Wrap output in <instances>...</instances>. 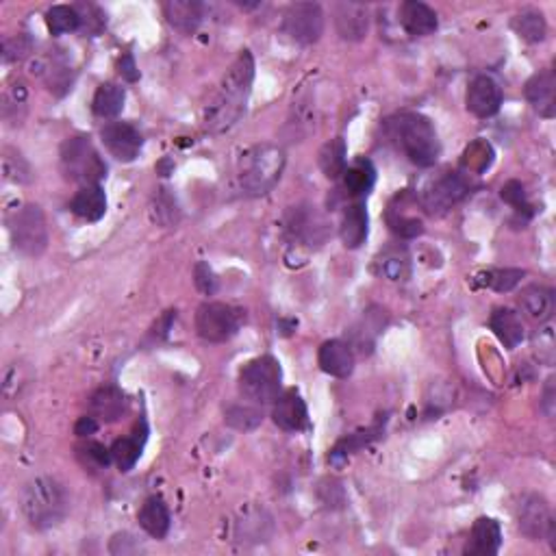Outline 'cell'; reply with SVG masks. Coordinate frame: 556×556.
<instances>
[{
    "instance_id": "28",
    "label": "cell",
    "mask_w": 556,
    "mask_h": 556,
    "mask_svg": "<svg viewBox=\"0 0 556 556\" xmlns=\"http://www.w3.org/2000/svg\"><path fill=\"white\" fill-rule=\"evenodd\" d=\"M138 520H139L141 529L155 539L166 537L170 532V524H172L170 510L161 498H149V500L141 504Z\"/></svg>"
},
{
    "instance_id": "21",
    "label": "cell",
    "mask_w": 556,
    "mask_h": 556,
    "mask_svg": "<svg viewBox=\"0 0 556 556\" xmlns=\"http://www.w3.org/2000/svg\"><path fill=\"white\" fill-rule=\"evenodd\" d=\"M400 25L408 36L424 37L437 31L439 20H437V14L428 5L419 3V0H407L400 7Z\"/></svg>"
},
{
    "instance_id": "25",
    "label": "cell",
    "mask_w": 556,
    "mask_h": 556,
    "mask_svg": "<svg viewBox=\"0 0 556 556\" xmlns=\"http://www.w3.org/2000/svg\"><path fill=\"white\" fill-rule=\"evenodd\" d=\"M89 411L102 422H118L127 413V396L118 387H102L89 398Z\"/></svg>"
},
{
    "instance_id": "36",
    "label": "cell",
    "mask_w": 556,
    "mask_h": 556,
    "mask_svg": "<svg viewBox=\"0 0 556 556\" xmlns=\"http://www.w3.org/2000/svg\"><path fill=\"white\" fill-rule=\"evenodd\" d=\"M513 28L521 39H526L530 44L541 42L548 31L546 20H543V15L539 11H521L520 15L513 18Z\"/></svg>"
},
{
    "instance_id": "41",
    "label": "cell",
    "mask_w": 556,
    "mask_h": 556,
    "mask_svg": "<svg viewBox=\"0 0 556 556\" xmlns=\"http://www.w3.org/2000/svg\"><path fill=\"white\" fill-rule=\"evenodd\" d=\"M524 278V270H496L489 272L485 278V285L496 289V292H513Z\"/></svg>"
},
{
    "instance_id": "27",
    "label": "cell",
    "mask_w": 556,
    "mask_h": 556,
    "mask_svg": "<svg viewBox=\"0 0 556 556\" xmlns=\"http://www.w3.org/2000/svg\"><path fill=\"white\" fill-rule=\"evenodd\" d=\"M489 326L491 331L496 333V337L500 339L504 348L513 350L524 342V326H521L520 315L510 309H496L489 317Z\"/></svg>"
},
{
    "instance_id": "5",
    "label": "cell",
    "mask_w": 556,
    "mask_h": 556,
    "mask_svg": "<svg viewBox=\"0 0 556 556\" xmlns=\"http://www.w3.org/2000/svg\"><path fill=\"white\" fill-rule=\"evenodd\" d=\"M61 172L72 183L85 185H100V180L107 177V166L94 149L89 138L77 135L67 138L61 146Z\"/></svg>"
},
{
    "instance_id": "20",
    "label": "cell",
    "mask_w": 556,
    "mask_h": 556,
    "mask_svg": "<svg viewBox=\"0 0 556 556\" xmlns=\"http://www.w3.org/2000/svg\"><path fill=\"white\" fill-rule=\"evenodd\" d=\"M320 367L335 378H348L355 370V355L345 342L331 339V342L322 344L320 353H317Z\"/></svg>"
},
{
    "instance_id": "18",
    "label": "cell",
    "mask_w": 556,
    "mask_h": 556,
    "mask_svg": "<svg viewBox=\"0 0 556 556\" xmlns=\"http://www.w3.org/2000/svg\"><path fill=\"white\" fill-rule=\"evenodd\" d=\"M272 417H274L278 428L289 430V433H298L309 424L306 405L296 389H289L278 396L274 400V408H272Z\"/></svg>"
},
{
    "instance_id": "2",
    "label": "cell",
    "mask_w": 556,
    "mask_h": 556,
    "mask_svg": "<svg viewBox=\"0 0 556 556\" xmlns=\"http://www.w3.org/2000/svg\"><path fill=\"white\" fill-rule=\"evenodd\" d=\"M20 504L26 521L36 530L55 529L66 520L67 509H70L66 489L59 480L50 479V476H37V479L28 480L22 489Z\"/></svg>"
},
{
    "instance_id": "33",
    "label": "cell",
    "mask_w": 556,
    "mask_h": 556,
    "mask_svg": "<svg viewBox=\"0 0 556 556\" xmlns=\"http://www.w3.org/2000/svg\"><path fill=\"white\" fill-rule=\"evenodd\" d=\"M150 215L152 222H157L159 226H166V229H172L180 222V209L177 198H174L166 187L157 190V194L152 196L150 202Z\"/></svg>"
},
{
    "instance_id": "9",
    "label": "cell",
    "mask_w": 556,
    "mask_h": 556,
    "mask_svg": "<svg viewBox=\"0 0 556 556\" xmlns=\"http://www.w3.org/2000/svg\"><path fill=\"white\" fill-rule=\"evenodd\" d=\"M283 33L292 42L311 46L324 33V11L317 3H296L283 15Z\"/></svg>"
},
{
    "instance_id": "15",
    "label": "cell",
    "mask_w": 556,
    "mask_h": 556,
    "mask_svg": "<svg viewBox=\"0 0 556 556\" xmlns=\"http://www.w3.org/2000/svg\"><path fill=\"white\" fill-rule=\"evenodd\" d=\"M335 26L342 39L348 42H359L367 36L370 31V9L363 3H353V0H345V3L335 5Z\"/></svg>"
},
{
    "instance_id": "7",
    "label": "cell",
    "mask_w": 556,
    "mask_h": 556,
    "mask_svg": "<svg viewBox=\"0 0 556 556\" xmlns=\"http://www.w3.org/2000/svg\"><path fill=\"white\" fill-rule=\"evenodd\" d=\"M14 248L26 257H39L48 246V226L37 204H25L9 222Z\"/></svg>"
},
{
    "instance_id": "10",
    "label": "cell",
    "mask_w": 556,
    "mask_h": 556,
    "mask_svg": "<svg viewBox=\"0 0 556 556\" xmlns=\"http://www.w3.org/2000/svg\"><path fill=\"white\" fill-rule=\"evenodd\" d=\"M285 231L298 246L320 248L328 237V222L315 207L298 204L285 213Z\"/></svg>"
},
{
    "instance_id": "39",
    "label": "cell",
    "mask_w": 556,
    "mask_h": 556,
    "mask_svg": "<svg viewBox=\"0 0 556 556\" xmlns=\"http://www.w3.org/2000/svg\"><path fill=\"white\" fill-rule=\"evenodd\" d=\"M3 174L9 183H15V185H26V183H31V179H33L31 166L26 163V159L14 149L3 150Z\"/></svg>"
},
{
    "instance_id": "43",
    "label": "cell",
    "mask_w": 556,
    "mask_h": 556,
    "mask_svg": "<svg viewBox=\"0 0 556 556\" xmlns=\"http://www.w3.org/2000/svg\"><path fill=\"white\" fill-rule=\"evenodd\" d=\"M26 100H28V92L25 88V83H14L7 89V94H5V116L11 118V111H18V116H25L26 109Z\"/></svg>"
},
{
    "instance_id": "13",
    "label": "cell",
    "mask_w": 556,
    "mask_h": 556,
    "mask_svg": "<svg viewBox=\"0 0 556 556\" xmlns=\"http://www.w3.org/2000/svg\"><path fill=\"white\" fill-rule=\"evenodd\" d=\"M100 138L105 149L111 152L118 161H135L144 149V138L130 122H109L100 130Z\"/></svg>"
},
{
    "instance_id": "40",
    "label": "cell",
    "mask_w": 556,
    "mask_h": 556,
    "mask_svg": "<svg viewBox=\"0 0 556 556\" xmlns=\"http://www.w3.org/2000/svg\"><path fill=\"white\" fill-rule=\"evenodd\" d=\"M378 433H380V428L378 427H372V428H367V430H361V433H355V435L345 437V439H342L337 446H335V450L331 452V457H328V461L335 463V465H339V463L344 461L345 457L353 455L355 450H359V448L370 444L372 439H376Z\"/></svg>"
},
{
    "instance_id": "50",
    "label": "cell",
    "mask_w": 556,
    "mask_h": 556,
    "mask_svg": "<svg viewBox=\"0 0 556 556\" xmlns=\"http://www.w3.org/2000/svg\"><path fill=\"white\" fill-rule=\"evenodd\" d=\"M543 411H546L548 417L554 416V408H556V389H554V378L550 376L546 387H543V400H541Z\"/></svg>"
},
{
    "instance_id": "45",
    "label": "cell",
    "mask_w": 556,
    "mask_h": 556,
    "mask_svg": "<svg viewBox=\"0 0 556 556\" xmlns=\"http://www.w3.org/2000/svg\"><path fill=\"white\" fill-rule=\"evenodd\" d=\"M194 283L198 287V292L204 293V296H213L218 292V276L211 270V265L204 263V261H198L194 268Z\"/></svg>"
},
{
    "instance_id": "35",
    "label": "cell",
    "mask_w": 556,
    "mask_h": 556,
    "mask_svg": "<svg viewBox=\"0 0 556 556\" xmlns=\"http://www.w3.org/2000/svg\"><path fill=\"white\" fill-rule=\"evenodd\" d=\"M144 441L146 437H141V439L139 437H122L111 446V458L120 468V472H130L138 465L141 450H144Z\"/></svg>"
},
{
    "instance_id": "37",
    "label": "cell",
    "mask_w": 556,
    "mask_h": 556,
    "mask_svg": "<svg viewBox=\"0 0 556 556\" xmlns=\"http://www.w3.org/2000/svg\"><path fill=\"white\" fill-rule=\"evenodd\" d=\"M46 25L53 36H66V33L77 31L81 26V14H78V9L67 7V5H57V7L48 9Z\"/></svg>"
},
{
    "instance_id": "3",
    "label": "cell",
    "mask_w": 556,
    "mask_h": 556,
    "mask_svg": "<svg viewBox=\"0 0 556 556\" xmlns=\"http://www.w3.org/2000/svg\"><path fill=\"white\" fill-rule=\"evenodd\" d=\"M391 139L408 157V161L419 168L435 166L439 159L441 144L437 130L422 113H400L387 124Z\"/></svg>"
},
{
    "instance_id": "6",
    "label": "cell",
    "mask_w": 556,
    "mask_h": 556,
    "mask_svg": "<svg viewBox=\"0 0 556 556\" xmlns=\"http://www.w3.org/2000/svg\"><path fill=\"white\" fill-rule=\"evenodd\" d=\"M283 372L274 356H257L242 367L240 391L252 405L263 407L281 396Z\"/></svg>"
},
{
    "instance_id": "19",
    "label": "cell",
    "mask_w": 556,
    "mask_h": 556,
    "mask_svg": "<svg viewBox=\"0 0 556 556\" xmlns=\"http://www.w3.org/2000/svg\"><path fill=\"white\" fill-rule=\"evenodd\" d=\"M502 546L500 524L491 518H479L472 526V535L468 539L465 554L469 556H491L498 554Z\"/></svg>"
},
{
    "instance_id": "8",
    "label": "cell",
    "mask_w": 556,
    "mask_h": 556,
    "mask_svg": "<svg viewBox=\"0 0 556 556\" xmlns=\"http://www.w3.org/2000/svg\"><path fill=\"white\" fill-rule=\"evenodd\" d=\"M243 322H246V314L237 306L224 303H204L196 314V331L207 342L222 344L240 333Z\"/></svg>"
},
{
    "instance_id": "29",
    "label": "cell",
    "mask_w": 556,
    "mask_h": 556,
    "mask_svg": "<svg viewBox=\"0 0 556 556\" xmlns=\"http://www.w3.org/2000/svg\"><path fill=\"white\" fill-rule=\"evenodd\" d=\"M339 235L345 248H359L367 240V211L361 202L345 207Z\"/></svg>"
},
{
    "instance_id": "26",
    "label": "cell",
    "mask_w": 556,
    "mask_h": 556,
    "mask_svg": "<svg viewBox=\"0 0 556 556\" xmlns=\"http://www.w3.org/2000/svg\"><path fill=\"white\" fill-rule=\"evenodd\" d=\"M520 306L532 322H548L554 315V292L548 287H526L520 296Z\"/></svg>"
},
{
    "instance_id": "44",
    "label": "cell",
    "mask_w": 556,
    "mask_h": 556,
    "mask_svg": "<svg viewBox=\"0 0 556 556\" xmlns=\"http://www.w3.org/2000/svg\"><path fill=\"white\" fill-rule=\"evenodd\" d=\"M500 196H502V201H504V202L510 204V207L518 209L520 213H521V211L530 213L529 198H526V190H524V185L520 183V180H509V183L502 187Z\"/></svg>"
},
{
    "instance_id": "47",
    "label": "cell",
    "mask_w": 556,
    "mask_h": 556,
    "mask_svg": "<svg viewBox=\"0 0 556 556\" xmlns=\"http://www.w3.org/2000/svg\"><path fill=\"white\" fill-rule=\"evenodd\" d=\"M81 452L88 458L89 465H94V468H107L113 458H111V450H107L105 446L100 444H88L85 448H81Z\"/></svg>"
},
{
    "instance_id": "34",
    "label": "cell",
    "mask_w": 556,
    "mask_h": 556,
    "mask_svg": "<svg viewBox=\"0 0 556 556\" xmlns=\"http://www.w3.org/2000/svg\"><path fill=\"white\" fill-rule=\"evenodd\" d=\"M317 122V113H315V102L311 98H300L298 102H293L292 113H289L287 127L293 129L292 138H306L311 130L315 129Z\"/></svg>"
},
{
    "instance_id": "51",
    "label": "cell",
    "mask_w": 556,
    "mask_h": 556,
    "mask_svg": "<svg viewBox=\"0 0 556 556\" xmlns=\"http://www.w3.org/2000/svg\"><path fill=\"white\" fill-rule=\"evenodd\" d=\"M120 75L130 83L138 81V78H139V70H138V66H135V59L130 53H127L120 59Z\"/></svg>"
},
{
    "instance_id": "46",
    "label": "cell",
    "mask_w": 556,
    "mask_h": 556,
    "mask_svg": "<svg viewBox=\"0 0 556 556\" xmlns=\"http://www.w3.org/2000/svg\"><path fill=\"white\" fill-rule=\"evenodd\" d=\"M31 39L26 36H18V37H11L5 42L3 46V59L5 61H18L25 59V57L31 53Z\"/></svg>"
},
{
    "instance_id": "30",
    "label": "cell",
    "mask_w": 556,
    "mask_h": 556,
    "mask_svg": "<svg viewBox=\"0 0 556 556\" xmlns=\"http://www.w3.org/2000/svg\"><path fill=\"white\" fill-rule=\"evenodd\" d=\"M124 100H127V92L122 85L102 83L94 94L92 109L98 118H116L124 109Z\"/></svg>"
},
{
    "instance_id": "12",
    "label": "cell",
    "mask_w": 556,
    "mask_h": 556,
    "mask_svg": "<svg viewBox=\"0 0 556 556\" xmlns=\"http://www.w3.org/2000/svg\"><path fill=\"white\" fill-rule=\"evenodd\" d=\"M469 194V183L463 174L444 172L424 187L422 204L430 213H446Z\"/></svg>"
},
{
    "instance_id": "32",
    "label": "cell",
    "mask_w": 556,
    "mask_h": 556,
    "mask_svg": "<svg viewBox=\"0 0 556 556\" xmlns=\"http://www.w3.org/2000/svg\"><path fill=\"white\" fill-rule=\"evenodd\" d=\"M348 150H345V141L342 138H335L328 144L322 146L320 150V168L326 179L344 177L345 168H348Z\"/></svg>"
},
{
    "instance_id": "16",
    "label": "cell",
    "mask_w": 556,
    "mask_h": 556,
    "mask_svg": "<svg viewBox=\"0 0 556 556\" xmlns=\"http://www.w3.org/2000/svg\"><path fill=\"white\" fill-rule=\"evenodd\" d=\"M465 105L476 118H491L500 111L502 89L491 77H476L468 88Z\"/></svg>"
},
{
    "instance_id": "24",
    "label": "cell",
    "mask_w": 556,
    "mask_h": 556,
    "mask_svg": "<svg viewBox=\"0 0 556 556\" xmlns=\"http://www.w3.org/2000/svg\"><path fill=\"white\" fill-rule=\"evenodd\" d=\"M163 14H166L170 26L185 33V36H191L201 26L204 7L196 0H170L163 5Z\"/></svg>"
},
{
    "instance_id": "48",
    "label": "cell",
    "mask_w": 556,
    "mask_h": 556,
    "mask_svg": "<svg viewBox=\"0 0 556 556\" xmlns=\"http://www.w3.org/2000/svg\"><path fill=\"white\" fill-rule=\"evenodd\" d=\"M380 274L387 276L389 281H400L407 274V261L400 257H387L380 261Z\"/></svg>"
},
{
    "instance_id": "42",
    "label": "cell",
    "mask_w": 556,
    "mask_h": 556,
    "mask_svg": "<svg viewBox=\"0 0 556 556\" xmlns=\"http://www.w3.org/2000/svg\"><path fill=\"white\" fill-rule=\"evenodd\" d=\"M389 226L391 231L398 232V235L405 237V240H413V237H419L424 232L422 220L407 218V215H400L396 209H391L389 211Z\"/></svg>"
},
{
    "instance_id": "31",
    "label": "cell",
    "mask_w": 556,
    "mask_h": 556,
    "mask_svg": "<svg viewBox=\"0 0 556 556\" xmlns=\"http://www.w3.org/2000/svg\"><path fill=\"white\" fill-rule=\"evenodd\" d=\"M374 183H376V170L367 159H359L353 166L345 168L344 187L350 196H367Z\"/></svg>"
},
{
    "instance_id": "52",
    "label": "cell",
    "mask_w": 556,
    "mask_h": 556,
    "mask_svg": "<svg viewBox=\"0 0 556 556\" xmlns=\"http://www.w3.org/2000/svg\"><path fill=\"white\" fill-rule=\"evenodd\" d=\"M96 430H98V422H96V417L94 416H85V417H81L77 422V427H75V433L78 435V437H89V435H94Z\"/></svg>"
},
{
    "instance_id": "11",
    "label": "cell",
    "mask_w": 556,
    "mask_h": 556,
    "mask_svg": "<svg viewBox=\"0 0 556 556\" xmlns=\"http://www.w3.org/2000/svg\"><path fill=\"white\" fill-rule=\"evenodd\" d=\"M518 526L521 535L532 539V541L548 539V541L552 543V548H556V520L552 515V509H550V504L543 496L530 493V496L521 498L518 507Z\"/></svg>"
},
{
    "instance_id": "17",
    "label": "cell",
    "mask_w": 556,
    "mask_h": 556,
    "mask_svg": "<svg viewBox=\"0 0 556 556\" xmlns=\"http://www.w3.org/2000/svg\"><path fill=\"white\" fill-rule=\"evenodd\" d=\"M274 532V520L265 509L246 507L240 510V518L235 520V539L240 543H261L268 541Z\"/></svg>"
},
{
    "instance_id": "38",
    "label": "cell",
    "mask_w": 556,
    "mask_h": 556,
    "mask_svg": "<svg viewBox=\"0 0 556 556\" xmlns=\"http://www.w3.org/2000/svg\"><path fill=\"white\" fill-rule=\"evenodd\" d=\"M224 422L235 430H254L263 422V411L257 405H232L226 408Z\"/></svg>"
},
{
    "instance_id": "22",
    "label": "cell",
    "mask_w": 556,
    "mask_h": 556,
    "mask_svg": "<svg viewBox=\"0 0 556 556\" xmlns=\"http://www.w3.org/2000/svg\"><path fill=\"white\" fill-rule=\"evenodd\" d=\"M554 92H556V81H554V75L550 70L539 72V75L532 77L530 81L526 83V89H524L526 98H529L530 105L539 111V116H543V118H554V111H556Z\"/></svg>"
},
{
    "instance_id": "14",
    "label": "cell",
    "mask_w": 556,
    "mask_h": 556,
    "mask_svg": "<svg viewBox=\"0 0 556 556\" xmlns=\"http://www.w3.org/2000/svg\"><path fill=\"white\" fill-rule=\"evenodd\" d=\"M31 75L46 81L48 89L57 96L70 92L75 83V70L66 61V57L59 50H53L50 55H39L31 61Z\"/></svg>"
},
{
    "instance_id": "4",
    "label": "cell",
    "mask_w": 556,
    "mask_h": 556,
    "mask_svg": "<svg viewBox=\"0 0 556 556\" xmlns=\"http://www.w3.org/2000/svg\"><path fill=\"white\" fill-rule=\"evenodd\" d=\"M285 170V150L276 144H259L240 159V185L246 194L263 196L274 190Z\"/></svg>"
},
{
    "instance_id": "1",
    "label": "cell",
    "mask_w": 556,
    "mask_h": 556,
    "mask_svg": "<svg viewBox=\"0 0 556 556\" xmlns=\"http://www.w3.org/2000/svg\"><path fill=\"white\" fill-rule=\"evenodd\" d=\"M254 81V59L248 50H243L232 61L222 81L218 85V92L213 94L211 102L204 107V129L211 133H224L240 122L246 111L248 96H251Z\"/></svg>"
},
{
    "instance_id": "49",
    "label": "cell",
    "mask_w": 556,
    "mask_h": 556,
    "mask_svg": "<svg viewBox=\"0 0 556 556\" xmlns=\"http://www.w3.org/2000/svg\"><path fill=\"white\" fill-rule=\"evenodd\" d=\"M139 546L135 543V539L129 535V532H122V535H116L111 539V554H130L138 552Z\"/></svg>"
},
{
    "instance_id": "23",
    "label": "cell",
    "mask_w": 556,
    "mask_h": 556,
    "mask_svg": "<svg viewBox=\"0 0 556 556\" xmlns=\"http://www.w3.org/2000/svg\"><path fill=\"white\" fill-rule=\"evenodd\" d=\"M70 211L83 222H98L107 213V196L100 185H85L70 201Z\"/></svg>"
}]
</instances>
